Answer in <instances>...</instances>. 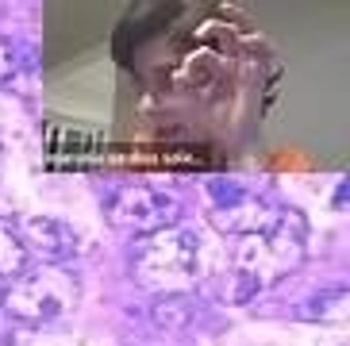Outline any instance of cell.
<instances>
[{"instance_id": "cell-1", "label": "cell", "mask_w": 350, "mask_h": 346, "mask_svg": "<svg viewBox=\"0 0 350 346\" xmlns=\"http://www.w3.org/2000/svg\"><path fill=\"white\" fill-rule=\"evenodd\" d=\"M304 262V231L293 212H281L273 227L239 239L235 265L216 281V296L227 304H247L262 289L278 285L285 274H293Z\"/></svg>"}, {"instance_id": "cell-4", "label": "cell", "mask_w": 350, "mask_h": 346, "mask_svg": "<svg viewBox=\"0 0 350 346\" xmlns=\"http://www.w3.org/2000/svg\"><path fill=\"white\" fill-rule=\"evenodd\" d=\"M104 219L116 231L146 239V235L165 231L181 219V200L154 185H120L104 196Z\"/></svg>"}, {"instance_id": "cell-2", "label": "cell", "mask_w": 350, "mask_h": 346, "mask_svg": "<svg viewBox=\"0 0 350 346\" xmlns=\"http://www.w3.org/2000/svg\"><path fill=\"white\" fill-rule=\"evenodd\" d=\"M131 277L135 285L154 296L193 293L204 281V246L196 231L174 224L139 239L131 250Z\"/></svg>"}, {"instance_id": "cell-11", "label": "cell", "mask_w": 350, "mask_h": 346, "mask_svg": "<svg viewBox=\"0 0 350 346\" xmlns=\"http://www.w3.org/2000/svg\"><path fill=\"white\" fill-rule=\"evenodd\" d=\"M0 293H4V289H0Z\"/></svg>"}, {"instance_id": "cell-7", "label": "cell", "mask_w": 350, "mask_h": 346, "mask_svg": "<svg viewBox=\"0 0 350 346\" xmlns=\"http://www.w3.org/2000/svg\"><path fill=\"white\" fill-rule=\"evenodd\" d=\"M196 319H200V300L193 293L154 296V304H150V323L165 335H185L196 327Z\"/></svg>"}, {"instance_id": "cell-6", "label": "cell", "mask_w": 350, "mask_h": 346, "mask_svg": "<svg viewBox=\"0 0 350 346\" xmlns=\"http://www.w3.org/2000/svg\"><path fill=\"white\" fill-rule=\"evenodd\" d=\"M208 219H212L216 231L235 235V239H247V235H258V231H266V227L278 224L281 208L269 204L266 196L247 193V196H239V200L224 204V208H208Z\"/></svg>"}, {"instance_id": "cell-3", "label": "cell", "mask_w": 350, "mask_h": 346, "mask_svg": "<svg viewBox=\"0 0 350 346\" xmlns=\"http://www.w3.org/2000/svg\"><path fill=\"white\" fill-rule=\"evenodd\" d=\"M81 300V281L66 265L39 262L31 269H23L20 277H12V285L0 293V308L8 312L20 327H42L62 323Z\"/></svg>"}, {"instance_id": "cell-10", "label": "cell", "mask_w": 350, "mask_h": 346, "mask_svg": "<svg viewBox=\"0 0 350 346\" xmlns=\"http://www.w3.org/2000/svg\"><path fill=\"white\" fill-rule=\"evenodd\" d=\"M27 73V62H23V46L12 39H0V89H12L20 85V77Z\"/></svg>"}, {"instance_id": "cell-5", "label": "cell", "mask_w": 350, "mask_h": 346, "mask_svg": "<svg viewBox=\"0 0 350 346\" xmlns=\"http://www.w3.org/2000/svg\"><path fill=\"white\" fill-rule=\"evenodd\" d=\"M16 239H20L23 254H35L51 265H62L66 258L77 254V231L54 215H23Z\"/></svg>"}, {"instance_id": "cell-9", "label": "cell", "mask_w": 350, "mask_h": 346, "mask_svg": "<svg viewBox=\"0 0 350 346\" xmlns=\"http://www.w3.org/2000/svg\"><path fill=\"white\" fill-rule=\"evenodd\" d=\"M23 269H27V254H23V246H20V239H16V231H12V224L0 219V281H4V277H20Z\"/></svg>"}, {"instance_id": "cell-8", "label": "cell", "mask_w": 350, "mask_h": 346, "mask_svg": "<svg viewBox=\"0 0 350 346\" xmlns=\"http://www.w3.org/2000/svg\"><path fill=\"white\" fill-rule=\"evenodd\" d=\"M342 316H347V289L316 293L304 304V319H312V323H342Z\"/></svg>"}]
</instances>
